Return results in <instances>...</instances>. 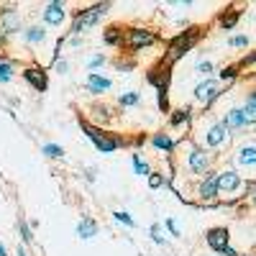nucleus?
<instances>
[{
	"mask_svg": "<svg viewBox=\"0 0 256 256\" xmlns=\"http://www.w3.org/2000/svg\"><path fill=\"white\" fill-rule=\"evenodd\" d=\"M41 154L49 156V159H64V148L59 144H54V141H46L44 146H41Z\"/></svg>",
	"mask_w": 256,
	"mask_h": 256,
	"instance_id": "nucleus-28",
	"label": "nucleus"
},
{
	"mask_svg": "<svg viewBox=\"0 0 256 256\" xmlns=\"http://www.w3.org/2000/svg\"><path fill=\"white\" fill-rule=\"evenodd\" d=\"M195 72H198L200 77H205V80H208V77H212V72H216V64H212L210 59H202V62H198V64H195Z\"/></svg>",
	"mask_w": 256,
	"mask_h": 256,
	"instance_id": "nucleus-32",
	"label": "nucleus"
},
{
	"mask_svg": "<svg viewBox=\"0 0 256 256\" xmlns=\"http://www.w3.org/2000/svg\"><path fill=\"white\" fill-rule=\"evenodd\" d=\"M74 233H77V238H80V241H92V238L98 236V233H100V226H98V220H95V218L84 216V218H80V220H77Z\"/></svg>",
	"mask_w": 256,
	"mask_h": 256,
	"instance_id": "nucleus-19",
	"label": "nucleus"
},
{
	"mask_svg": "<svg viewBox=\"0 0 256 256\" xmlns=\"http://www.w3.org/2000/svg\"><path fill=\"white\" fill-rule=\"evenodd\" d=\"M226 92H228V90L220 88V82H218L216 77H208V80H202V82L195 84V90H192V98H195V102H200L202 108L208 110L210 105H212V102H218Z\"/></svg>",
	"mask_w": 256,
	"mask_h": 256,
	"instance_id": "nucleus-8",
	"label": "nucleus"
},
{
	"mask_svg": "<svg viewBox=\"0 0 256 256\" xmlns=\"http://www.w3.org/2000/svg\"><path fill=\"white\" fill-rule=\"evenodd\" d=\"M16 256H28V251H26L24 246H18V248H16Z\"/></svg>",
	"mask_w": 256,
	"mask_h": 256,
	"instance_id": "nucleus-43",
	"label": "nucleus"
},
{
	"mask_svg": "<svg viewBox=\"0 0 256 256\" xmlns=\"http://www.w3.org/2000/svg\"><path fill=\"white\" fill-rule=\"evenodd\" d=\"M20 238H24V244H34V230L28 226V220H20Z\"/></svg>",
	"mask_w": 256,
	"mask_h": 256,
	"instance_id": "nucleus-36",
	"label": "nucleus"
},
{
	"mask_svg": "<svg viewBox=\"0 0 256 256\" xmlns=\"http://www.w3.org/2000/svg\"><path fill=\"white\" fill-rule=\"evenodd\" d=\"M195 200L200 205H218V169H210L205 177L198 180V187H195Z\"/></svg>",
	"mask_w": 256,
	"mask_h": 256,
	"instance_id": "nucleus-9",
	"label": "nucleus"
},
{
	"mask_svg": "<svg viewBox=\"0 0 256 256\" xmlns=\"http://www.w3.org/2000/svg\"><path fill=\"white\" fill-rule=\"evenodd\" d=\"M200 36H202V31L200 28H187V31H182V34H177L172 41H169V49H166V64H174V62H180L184 54H190L192 52V46L200 41Z\"/></svg>",
	"mask_w": 256,
	"mask_h": 256,
	"instance_id": "nucleus-6",
	"label": "nucleus"
},
{
	"mask_svg": "<svg viewBox=\"0 0 256 256\" xmlns=\"http://www.w3.org/2000/svg\"><path fill=\"white\" fill-rule=\"evenodd\" d=\"M251 64H256V52H251V54H246L241 62H238V70H244V67H251Z\"/></svg>",
	"mask_w": 256,
	"mask_h": 256,
	"instance_id": "nucleus-39",
	"label": "nucleus"
},
{
	"mask_svg": "<svg viewBox=\"0 0 256 256\" xmlns=\"http://www.w3.org/2000/svg\"><path fill=\"white\" fill-rule=\"evenodd\" d=\"M13 72H16L13 62H10V59H3V56H0V84H8V82L13 80Z\"/></svg>",
	"mask_w": 256,
	"mask_h": 256,
	"instance_id": "nucleus-27",
	"label": "nucleus"
},
{
	"mask_svg": "<svg viewBox=\"0 0 256 256\" xmlns=\"http://www.w3.org/2000/svg\"><path fill=\"white\" fill-rule=\"evenodd\" d=\"M84 177H88V182L92 184L98 180V166H88V169H84Z\"/></svg>",
	"mask_w": 256,
	"mask_h": 256,
	"instance_id": "nucleus-40",
	"label": "nucleus"
},
{
	"mask_svg": "<svg viewBox=\"0 0 256 256\" xmlns=\"http://www.w3.org/2000/svg\"><path fill=\"white\" fill-rule=\"evenodd\" d=\"M102 64H105V54H92L88 59V72H98Z\"/></svg>",
	"mask_w": 256,
	"mask_h": 256,
	"instance_id": "nucleus-35",
	"label": "nucleus"
},
{
	"mask_svg": "<svg viewBox=\"0 0 256 256\" xmlns=\"http://www.w3.org/2000/svg\"><path fill=\"white\" fill-rule=\"evenodd\" d=\"M205 244H208V248H210V251L220 254L223 248H228V246H230V230H228L226 226L208 228V233H205Z\"/></svg>",
	"mask_w": 256,
	"mask_h": 256,
	"instance_id": "nucleus-16",
	"label": "nucleus"
},
{
	"mask_svg": "<svg viewBox=\"0 0 256 256\" xmlns=\"http://www.w3.org/2000/svg\"><path fill=\"white\" fill-rule=\"evenodd\" d=\"M126 38H123V46L128 49V54H141L144 49L148 46H154L159 36L154 28H148V26H131V28H126Z\"/></svg>",
	"mask_w": 256,
	"mask_h": 256,
	"instance_id": "nucleus-7",
	"label": "nucleus"
},
{
	"mask_svg": "<svg viewBox=\"0 0 256 256\" xmlns=\"http://www.w3.org/2000/svg\"><path fill=\"white\" fill-rule=\"evenodd\" d=\"M246 190H248V182L233 166L218 172V198H228V202H233L236 198H244L241 192H246Z\"/></svg>",
	"mask_w": 256,
	"mask_h": 256,
	"instance_id": "nucleus-5",
	"label": "nucleus"
},
{
	"mask_svg": "<svg viewBox=\"0 0 256 256\" xmlns=\"http://www.w3.org/2000/svg\"><path fill=\"white\" fill-rule=\"evenodd\" d=\"M233 169L241 174V172H254L251 180L246 182H254L256 180V144L248 141V144H241L236 148V154H233Z\"/></svg>",
	"mask_w": 256,
	"mask_h": 256,
	"instance_id": "nucleus-10",
	"label": "nucleus"
},
{
	"mask_svg": "<svg viewBox=\"0 0 256 256\" xmlns=\"http://www.w3.org/2000/svg\"><path fill=\"white\" fill-rule=\"evenodd\" d=\"M146 182H148V190H162L164 184H169V177L164 172H152L146 177Z\"/></svg>",
	"mask_w": 256,
	"mask_h": 256,
	"instance_id": "nucleus-30",
	"label": "nucleus"
},
{
	"mask_svg": "<svg viewBox=\"0 0 256 256\" xmlns=\"http://www.w3.org/2000/svg\"><path fill=\"white\" fill-rule=\"evenodd\" d=\"M131 166H134V174H138V177H148V174L154 172L152 164L141 156V152H134V154H131Z\"/></svg>",
	"mask_w": 256,
	"mask_h": 256,
	"instance_id": "nucleus-25",
	"label": "nucleus"
},
{
	"mask_svg": "<svg viewBox=\"0 0 256 256\" xmlns=\"http://www.w3.org/2000/svg\"><path fill=\"white\" fill-rule=\"evenodd\" d=\"M20 74H24V82L31 84L36 92H46L49 90V72L41 67V64H26Z\"/></svg>",
	"mask_w": 256,
	"mask_h": 256,
	"instance_id": "nucleus-12",
	"label": "nucleus"
},
{
	"mask_svg": "<svg viewBox=\"0 0 256 256\" xmlns=\"http://www.w3.org/2000/svg\"><path fill=\"white\" fill-rule=\"evenodd\" d=\"M228 46H230V49H246V46H248V36H244V34L230 36V38H228Z\"/></svg>",
	"mask_w": 256,
	"mask_h": 256,
	"instance_id": "nucleus-34",
	"label": "nucleus"
},
{
	"mask_svg": "<svg viewBox=\"0 0 256 256\" xmlns=\"http://www.w3.org/2000/svg\"><path fill=\"white\" fill-rule=\"evenodd\" d=\"M84 90H88L92 98H100V95L113 90V80L105 77L102 72H88V77H84Z\"/></svg>",
	"mask_w": 256,
	"mask_h": 256,
	"instance_id": "nucleus-15",
	"label": "nucleus"
},
{
	"mask_svg": "<svg viewBox=\"0 0 256 256\" xmlns=\"http://www.w3.org/2000/svg\"><path fill=\"white\" fill-rule=\"evenodd\" d=\"M220 256H238V251L233 248V246H228V248H223V251H220Z\"/></svg>",
	"mask_w": 256,
	"mask_h": 256,
	"instance_id": "nucleus-42",
	"label": "nucleus"
},
{
	"mask_svg": "<svg viewBox=\"0 0 256 256\" xmlns=\"http://www.w3.org/2000/svg\"><path fill=\"white\" fill-rule=\"evenodd\" d=\"M123 38H126V31L123 26H108L102 31V41H105V46H123Z\"/></svg>",
	"mask_w": 256,
	"mask_h": 256,
	"instance_id": "nucleus-23",
	"label": "nucleus"
},
{
	"mask_svg": "<svg viewBox=\"0 0 256 256\" xmlns=\"http://www.w3.org/2000/svg\"><path fill=\"white\" fill-rule=\"evenodd\" d=\"M49 36L46 26H41V24H34V26H26L24 31H20V38H24V44L28 46H38V44H44Z\"/></svg>",
	"mask_w": 256,
	"mask_h": 256,
	"instance_id": "nucleus-20",
	"label": "nucleus"
},
{
	"mask_svg": "<svg viewBox=\"0 0 256 256\" xmlns=\"http://www.w3.org/2000/svg\"><path fill=\"white\" fill-rule=\"evenodd\" d=\"M148 144H152V146L156 148V152H162V154H174L180 141H174V138H172V134H166V131H156V134H152Z\"/></svg>",
	"mask_w": 256,
	"mask_h": 256,
	"instance_id": "nucleus-18",
	"label": "nucleus"
},
{
	"mask_svg": "<svg viewBox=\"0 0 256 256\" xmlns=\"http://www.w3.org/2000/svg\"><path fill=\"white\" fill-rule=\"evenodd\" d=\"M192 141H195L200 148H205V152H218V148H223V146L230 141V134L223 128L220 120H216V118H202Z\"/></svg>",
	"mask_w": 256,
	"mask_h": 256,
	"instance_id": "nucleus-1",
	"label": "nucleus"
},
{
	"mask_svg": "<svg viewBox=\"0 0 256 256\" xmlns=\"http://www.w3.org/2000/svg\"><path fill=\"white\" fill-rule=\"evenodd\" d=\"M118 105H120V108H138V105H141V95L136 90H128V92H123L118 98Z\"/></svg>",
	"mask_w": 256,
	"mask_h": 256,
	"instance_id": "nucleus-26",
	"label": "nucleus"
},
{
	"mask_svg": "<svg viewBox=\"0 0 256 256\" xmlns=\"http://www.w3.org/2000/svg\"><path fill=\"white\" fill-rule=\"evenodd\" d=\"M238 18H241V10L226 8V10L220 13V18H218V26H220L223 31H233V28H236V24H238Z\"/></svg>",
	"mask_w": 256,
	"mask_h": 256,
	"instance_id": "nucleus-24",
	"label": "nucleus"
},
{
	"mask_svg": "<svg viewBox=\"0 0 256 256\" xmlns=\"http://www.w3.org/2000/svg\"><path fill=\"white\" fill-rule=\"evenodd\" d=\"M223 128L233 136V134H238V131H246V116H244V108L241 105H230V108L223 110V118H220Z\"/></svg>",
	"mask_w": 256,
	"mask_h": 256,
	"instance_id": "nucleus-14",
	"label": "nucleus"
},
{
	"mask_svg": "<svg viewBox=\"0 0 256 256\" xmlns=\"http://www.w3.org/2000/svg\"><path fill=\"white\" fill-rule=\"evenodd\" d=\"M180 146L184 148L182 159H184V166H187L190 177H198L200 180V177H205L210 169H212V154L205 152V148H200L192 138H182Z\"/></svg>",
	"mask_w": 256,
	"mask_h": 256,
	"instance_id": "nucleus-3",
	"label": "nucleus"
},
{
	"mask_svg": "<svg viewBox=\"0 0 256 256\" xmlns=\"http://www.w3.org/2000/svg\"><path fill=\"white\" fill-rule=\"evenodd\" d=\"M251 205L256 208V192H254V195H251Z\"/></svg>",
	"mask_w": 256,
	"mask_h": 256,
	"instance_id": "nucleus-45",
	"label": "nucleus"
},
{
	"mask_svg": "<svg viewBox=\"0 0 256 256\" xmlns=\"http://www.w3.org/2000/svg\"><path fill=\"white\" fill-rule=\"evenodd\" d=\"M238 72H241V70H238V64H228V67H223V70L218 72L216 80H218V82H233V80L238 77Z\"/></svg>",
	"mask_w": 256,
	"mask_h": 256,
	"instance_id": "nucleus-31",
	"label": "nucleus"
},
{
	"mask_svg": "<svg viewBox=\"0 0 256 256\" xmlns=\"http://www.w3.org/2000/svg\"><path fill=\"white\" fill-rule=\"evenodd\" d=\"M110 216H113L116 223H120V226H126V228H136V220H134V216H131L128 210H113Z\"/></svg>",
	"mask_w": 256,
	"mask_h": 256,
	"instance_id": "nucleus-29",
	"label": "nucleus"
},
{
	"mask_svg": "<svg viewBox=\"0 0 256 256\" xmlns=\"http://www.w3.org/2000/svg\"><path fill=\"white\" fill-rule=\"evenodd\" d=\"M52 70H54L56 74H67V72H70V62L59 56V59H54V62H52Z\"/></svg>",
	"mask_w": 256,
	"mask_h": 256,
	"instance_id": "nucleus-37",
	"label": "nucleus"
},
{
	"mask_svg": "<svg viewBox=\"0 0 256 256\" xmlns=\"http://www.w3.org/2000/svg\"><path fill=\"white\" fill-rule=\"evenodd\" d=\"M110 8H113V3H92V6L77 8L74 10V18H72L70 36H84L90 28H95L100 20L110 13Z\"/></svg>",
	"mask_w": 256,
	"mask_h": 256,
	"instance_id": "nucleus-2",
	"label": "nucleus"
},
{
	"mask_svg": "<svg viewBox=\"0 0 256 256\" xmlns=\"http://www.w3.org/2000/svg\"><path fill=\"white\" fill-rule=\"evenodd\" d=\"M0 256H8V248H6V244L0 241Z\"/></svg>",
	"mask_w": 256,
	"mask_h": 256,
	"instance_id": "nucleus-44",
	"label": "nucleus"
},
{
	"mask_svg": "<svg viewBox=\"0 0 256 256\" xmlns=\"http://www.w3.org/2000/svg\"><path fill=\"white\" fill-rule=\"evenodd\" d=\"M64 41H70V46H82V36H70V38H64Z\"/></svg>",
	"mask_w": 256,
	"mask_h": 256,
	"instance_id": "nucleus-41",
	"label": "nucleus"
},
{
	"mask_svg": "<svg viewBox=\"0 0 256 256\" xmlns=\"http://www.w3.org/2000/svg\"><path fill=\"white\" fill-rule=\"evenodd\" d=\"M67 16H70L67 3L49 0V3H44V8H41V26H62L64 20H67Z\"/></svg>",
	"mask_w": 256,
	"mask_h": 256,
	"instance_id": "nucleus-11",
	"label": "nucleus"
},
{
	"mask_svg": "<svg viewBox=\"0 0 256 256\" xmlns=\"http://www.w3.org/2000/svg\"><path fill=\"white\" fill-rule=\"evenodd\" d=\"M80 128H82V134L90 138V144L98 148L100 154H116L118 148L128 146V141H126V138L113 136V134H105L100 126H92L90 120H84V118H80Z\"/></svg>",
	"mask_w": 256,
	"mask_h": 256,
	"instance_id": "nucleus-4",
	"label": "nucleus"
},
{
	"mask_svg": "<svg viewBox=\"0 0 256 256\" xmlns=\"http://www.w3.org/2000/svg\"><path fill=\"white\" fill-rule=\"evenodd\" d=\"M146 82L152 84L154 90H156V88H169V82H172V64L162 62L159 67L148 70V72H146Z\"/></svg>",
	"mask_w": 256,
	"mask_h": 256,
	"instance_id": "nucleus-17",
	"label": "nucleus"
},
{
	"mask_svg": "<svg viewBox=\"0 0 256 256\" xmlns=\"http://www.w3.org/2000/svg\"><path fill=\"white\" fill-rule=\"evenodd\" d=\"M244 116H246V128L256 131V88H248L244 95Z\"/></svg>",
	"mask_w": 256,
	"mask_h": 256,
	"instance_id": "nucleus-22",
	"label": "nucleus"
},
{
	"mask_svg": "<svg viewBox=\"0 0 256 256\" xmlns=\"http://www.w3.org/2000/svg\"><path fill=\"white\" fill-rule=\"evenodd\" d=\"M24 24H20V13L13 6H0V34L10 36V34H20Z\"/></svg>",
	"mask_w": 256,
	"mask_h": 256,
	"instance_id": "nucleus-13",
	"label": "nucleus"
},
{
	"mask_svg": "<svg viewBox=\"0 0 256 256\" xmlns=\"http://www.w3.org/2000/svg\"><path fill=\"white\" fill-rule=\"evenodd\" d=\"M148 238H152L156 246H166V238L162 236V223H152V228H148Z\"/></svg>",
	"mask_w": 256,
	"mask_h": 256,
	"instance_id": "nucleus-33",
	"label": "nucleus"
},
{
	"mask_svg": "<svg viewBox=\"0 0 256 256\" xmlns=\"http://www.w3.org/2000/svg\"><path fill=\"white\" fill-rule=\"evenodd\" d=\"M162 228H166L174 238H180V236H182V230H180V226H177V220H174V218H166V220L162 223Z\"/></svg>",
	"mask_w": 256,
	"mask_h": 256,
	"instance_id": "nucleus-38",
	"label": "nucleus"
},
{
	"mask_svg": "<svg viewBox=\"0 0 256 256\" xmlns=\"http://www.w3.org/2000/svg\"><path fill=\"white\" fill-rule=\"evenodd\" d=\"M192 108H177L169 113V128L172 131H187V128L192 126Z\"/></svg>",
	"mask_w": 256,
	"mask_h": 256,
	"instance_id": "nucleus-21",
	"label": "nucleus"
}]
</instances>
